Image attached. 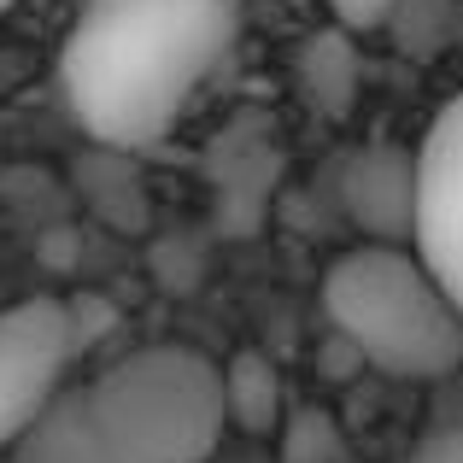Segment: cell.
I'll list each match as a JSON object with an SVG mask.
<instances>
[{
    "label": "cell",
    "instance_id": "1",
    "mask_svg": "<svg viewBox=\"0 0 463 463\" xmlns=\"http://www.w3.org/2000/svg\"><path fill=\"white\" fill-rule=\"evenodd\" d=\"M241 35V0H82L59 89L106 153H147L176 129Z\"/></svg>",
    "mask_w": 463,
    "mask_h": 463
},
{
    "label": "cell",
    "instance_id": "2",
    "mask_svg": "<svg viewBox=\"0 0 463 463\" xmlns=\"http://www.w3.org/2000/svg\"><path fill=\"white\" fill-rule=\"evenodd\" d=\"M323 317L358 364L393 382H446L463 370V317L417 247H364L340 252L323 276Z\"/></svg>",
    "mask_w": 463,
    "mask_h": 463
},
{
    "label": "cell",
    "instance_id": "3",
    "mask_svg": "<svg viewBox=\"0 0 463 463\" xmlns=\"http://www.w3.org/2000/svg\"><path fill=\"white\" fill-rule=\"evenodd\" d=\"M77 399L100 463H205L229 429L217 364L194 346H141Z\"/></svg>",
    "mask_w": 463,
    "mask_h": 463
},
{
    "label": "cell",
    "instance_id": "4",
    "mask_svg": "<svg viewBox=\"0 0 463 463\" xmlns=\"http://www.w3.org/2000/svg\"><path fill=\"white\" fill-rule=\"evenodd\" d=\"M71 358H77V346H71L65 299L35 294L0 311V452L65 387Z\"/></svg>",
    "mask_w": 463,
    "mask_h": 463
},
{
    "label": "cell",
    "instance_id": "5",
    "mask_svg": "<svg viewBox=\"0 0 463 463\" xmlns=\"http://www.w3.org/2000/svg\"><path fill=\"white\" fill-rule=\"evenodd\" d=\"M411 247L434 270V282L452 294L463 317V94L440 106L417 147V223Z\"/></svg>",
    "mask_w": 463,
    "mask_h": 463
},
{
    "label": "cell",
    "instance_id": "6",
    "mask_svg": "<svg viewBox=\"0 0 463 463\" xmlns=\"http://www.w3.org/2000/svg\"><path fill=\"white\" fill-rule=\"evenodd\" d=\"M340 205L364 229V241L382 247H411V223H417V153L399 141H370L346 158L340 170Z\"/></svg>",
    "mask_w": 463,
    "mask_h": 463
},
{
    "label": "cell",
    "instance_id": "7",
    "mask_svg": "<svg viewBox=\"0 0 463 463\" xmlns=\"http://www.w3.org/2000/svg\"><path fill=\"white\" fill-rule=\"evenodd\" d=\"M294 77H299V94H306V106L317 118H352V106H358V89H364V59H358V42H352V30H317L306 35V47H299L294 59Z\"/></svg>",
    "mask_w": 463,
    "mask_h": 463
},
{
    "label": "cell",
    "instance_id": "8",
    "mask_svg": "<svg viewBox=\"0 0 463 463\" xmlns=\"http://www.w3.org/2000/svg\"><path fill=\"white\" fill-rule=\"evenodd\" d=\"M217 387H223V417L229 429L241 434H270L282 422V375L264 352H235V358L217 370Z\"/></svg>",
    "mask_w": 463,
    "mask_h": 463
},
{
    "label": "cell",
    "instance_id": "9",
    "mask_svg": "<svg viewBox=\"0 0 463 463\" xmlns=\"http://www.w3.org/2000/svg\"><path fill=\"white\" fill-rule=\"evenodd\" d=\"M12 463H100L89 417H82V399L77 393L47 399V405L30 417V429L12 440Z\"/></svg>",
    "mask_w": 463,
    "mask_h": 463
},
{
    "label": "cell",
    "instance_id": "10",
    "mask_svg": "<svg viewBox=\"0 0 463 463\" xmlns=\"http://www.w3.org/2000/svg\"><path fill=\"white\" fill-rule=\"evenodd\" d=\"M276 429H282V463H346V434L323 405H299Z\"/></svg>",
    "mask_w": 463,
    "mask_h": 463
},
{
    "label": "cell",
    "instance_id": "11",
    "mask_svg": "<svg viewBox=\"0 0 463 463\" xmlns=\"http://www.w3.org/2000/svg\"><path fill=\"white\" fill-rule=\"evenodd\" d=\"M112 306H106L100 294H82V299H65V323H71V346L89 352L100 335H112Z\"/></svg>",
    "mask_w": 463,
    "mask_h": 463
},
{
    "label": "cell",
    "instance_id": "12",
    "mask_svg": "<svg viewBox=\"0 0 463 463\" xmlns=\"http://www.w3.org/2000/svg\"><path fill=\"white\" fill-rule=\"evenodd\" d=\"M393 6H399V0H328L335 24H340V30H352V35H364V30H382V24L393 18Z\"/></svg>",
    "mask_w": 463,
    "mask_h": 463
},
{
    "label": "cell",
    "instance_id": "13",
    "mask_svg": "<svg viewBox=\"0 0 463 463\" xmlns=\"http://www.w3.org/2000/svg\"><path fill=\"white\" fill-rule=\"evenodd\" d=\"M399 463H463V429H434L422 434Z\"/></svg>",
    "mask_w": 463,
    "mask_h": 463
},
{
    "label": "cell",
    "instance_id": "14",
    "mask_svg": "<svg viewBox=\"0 0 463 463\" xmlns=\"http://www.w3.org/2000/svg\"><path fill=\"white\" fill-rule=\"evenodd\" d=\"M12 6H18V0H0V18H6V12H12Z\"/></svg>",
    "mask_w": 463,
    "mask_h": 463
}]
</instances>
